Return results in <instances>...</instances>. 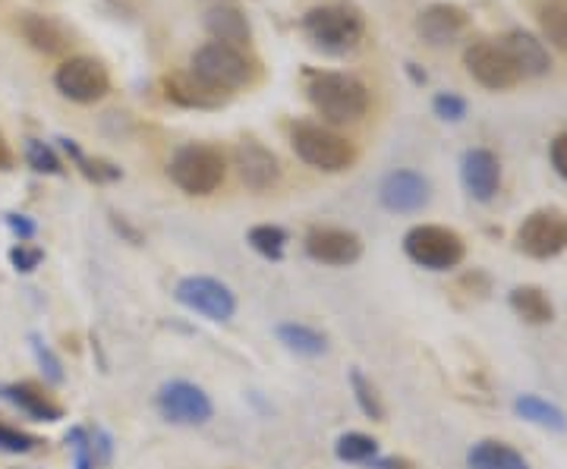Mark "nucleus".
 <instances>
[{
    "label": "nucleus",
    "mask_w": 567,
    "mask_h": 469,
    "mask_svg": "<svg viewBox=\"0 0 567 469\" xmlns=\"http://www.w3.org/2000/svg\"><path fill=\"white\" fill-rule=\"evenodd\" d=\"M303 88L309 104L322 121L344 126L365 117L369 111V88L350 73L338 70H306Z\"/></svg>",
    "instance_id": "f257e3e1"
},
{
    "label": "nucleus",
    "mask_w": 567,
    "mask_h": 469,
    "mask_svg": "<svg viewBox=\"0 0 567 469\" xmlns=\"http://www.w3.org/2000/svg\"><path fill=\"white\" fill-rule=\"evenodd\" d=\"M189 73L196 80H203L205 85L234 95V92L249 88L252 82L259 80V63L246 54V48H230V44H221V41H205L203 48H196L193 58H189Z\"/></svg>",
    "instance_id": "f03ea898"
},
{
    "label": "nucleus",
    "mask_w": 567,
    "mask_h": 469,
    "mask_svg": "<svg viewBox=\"0 0 567 469\" xmlns=\"http://www.w3.org/2000/svg\"><path fill=\"white\" fill-rule=\"evenodd\" d=\"M306 39L324 54H350L360 48L365 35V20L357 7L347 3H324L303 17Z\"/></svg>",
    "instance_id": "7ed1b4c3"
},
{
    "label": "nucleus",
    "mask_w": 567,
    "mask_h": 469,
    "mask_svg": "<svg viewBox=\"0 0 567 469\" xmlns=\"http://www.w3.org/2000/svg\"><path fill=\"white\" fill-rule=\"evenodd\" d=\"M290 145L297 158L322 174H341L357 161V148L341 133L328 129L322 123H293L290 126Z\"/></svg>",
    "instance_id": "20e7f679"
},
{
    "label": "nucleus",
    "mask_w": 567,
    "mask_h": 469,
    "mask_svg": "<svg viewBox=\"0 0 567 469\" xmlns=\"http://www.w3.org/2000/svg\"><path fill=\"white\" fill-rule=\"evenodd\" d=\"M167 174H171L174 186L183 189L186 196H212L227 177V161H224L221 148L205 143H189L177 148Z\"/></svg>",
    "instance_id": "39448f33"
},
{
    "label": "nucleus",
    "mask_w": 567,
    "mask_h": 469,
    "mask_svg": "<svg viewBox=\"0 0 567 469\" xmlns=\"http://www.w3.org/2000/svg\"><path fill=\"white\" fill-rule=\"evenodd\" d=\"M404 252L413 265L425 271H451L464 262L466 246L457 230L442 225H420L406 230Z\"/></svg>",
    "instance_id": "423d86ee"
},
{
    "label": "nucleus",
    "mask_w": 567,
    "mask_h": 469,
    "mask_svg": "<svg viewBox=\"0 0 567 469\" xmlns=\"http://www.w3.org/2000/svg\"><path fill=\"white\" fill-rule=\"evenodd\" d=\"M517 249L529 259H555L567 249V215L561 208H536L517 227Z\"/></svg>",
    "instance_id": "0eeeda50"
},
{
    "label": "nucleus",
    "mask_w": 567,
    "mask_h": 469,
    "mask_svg": "<svg viewBox=\"0 0 567 469\" xmlns=\"http://www.w3.org/2000/svg\"><path fill=\"white\" fill-rule=\"evenodd\" d=\"M464 66L473 80L492 92H505V88H514L517 82H524L502 39L473 41L464 51Z\"/></svg>",
    "instance_id": "6e6552de"
},
{
    "label": "nucleus",
    "mask_w": 567,
    "mask_h": 469,
    "mask_svg": "<svg viewBox=\"0 0 567 469\" xmlns=\"http://www.w3.org/2000/svg\"><path fill=\"white\" fill-rule=\"evenodd\" d=\"M54 85L63 98L76 104H95L102 102L111 92V73L102 61L95 58H70L58 66Z\"/></svg>",
    "instance_id": "1a4fd4ad"
},
{
    "label": "nucleus",
    "mask_w": 567,
    "mask_h": 469,
    "mask_svg": "<svg viewBox=\"0 0 567 469\" xmlns=\"http://www.w3.org/2000/svg\"><path fill=\"white\" fill-rule=\"evenodd\" d=\"M177 303L186 309L205 315L208 322H230L234 312H237V296L234 290L215 278H203V274H193V278H183L177 290H174Z\"/></svg>",
    "instance_id": "9d476101"
},
{
    "label": "nucleus",
    "mask_w": 567,
    "mask_h": 469,
    "mask_svg": "<svg viewBox=\"0 0 567 469\" xmlns=\"http://www.w3.org/2000/svg\"><path fill=\"white\" fill-rule=\"evenodd\" d=\"M155 407L174 426H205L215 416V404L193 382H167L155 397Z\"/></svg>",
    "instance_id": "9b49d317"
},
{
    "label": "nucleus",
    "mask_w": 567,
    "mask_h": 469,
    "mask_svg": "<svg viewBox=\"0 0 567 469\" xmlns=\"http://www.w3.org/2000/svg\"><path fill=\"white\" fill-rule=\"evenodd\" d=\"M303 249L312 262L344 268L353 265V262H360V256H363V240H360L353 230H344V227H312V230L306 233Z\"/></svg>",
    "instance_id": "f8f14e48"
},
{
    "label": "nucleus",
    "mask_w": 567,
    "mask_h": 469,
    "mask_svg": "<svg viewBox=\"0 0 567 469\" xmlns=\"http://www.w3.org/2000/svg\"><path fill=\"white\" fill-rule=\"evenodd\" d=\"M432 199V186L416 170H391L379 186V202L394 215H413Z\"/></svg>",
    "instance_id": "ddd939ff"
},
{
    "label": "nucleus",
    "mask_w": 567,
    "mask_h": 469,
    "mask_svg": "<svg viewBox=\"0 0 567 469\" xmlns=\"http://www.w3.org/2000/svg\"><path fill=\"white\" fill-rule=\"evenodd\" d=\"M234 167H237L240 180L249 189H256V192H265V189L278 186V180H281V164L275 158V152H268L256 139L237 143V148H234Z\"/></svg>",
    "instance_id": "4468645a"
},
{
    "label": "nucleus",
    "mask_w": 567,
    "mask_h": 469,
    "mask_svg": "<svg viewBox=\"0 0 567 469\" xmlns=\"http://www.w3.org/2000/svg\"><path fill=\"white\" fill-rule=\"evenodd\" d=\"M466 25H470V17H466L464 7H457V3H429L423 13L416 17V32L432 48L457 41L466 32Z\"/></svg>",
    "instance_id": "2eb2a0df"
},
{
    "label": "nucleus",
    "mask_w": 567,
    "mask_h": 469,
    "mask_svg": "<svg viewBox=\"0 0 567 469\" xmlns=\"http://www.w3.org/2000/svg\"><path fill=\"white\" fill-rule=\"evenodd\" d=\"M162 92L167 102H174L177 107H189V111H218L230 102L227 92L205 85L193 73H167L162 80Z\"/></svg>",
    "instance_id": "dca6fc26"
},
{
    "label": "nucleus",
    "mask_w": 567,
    "mask_h": 469,
    "mask_svg": "<svg viewBox=\"0 0 567 469\" xmlns=\"http://www.w3.org/2000/svg\"><path fill=\"white\" fill-rule=\"evenodd\" d=\"M461 180L476 202H492L502 186V164L488 148H470L461 161Z\"/></svg>",
    "instance_id": "f3484780"
},
{
    "label": "nucleus",
    "mask_w": 567,
    "mask_h": 469,
    "mask_svg": "<svg viewBox=\"0 0 567 469\" xmlns=\"http://www.w3.org/2000/svg\"><path fill=\"white\" fill-rule=\"evenodd\" d=\"M502 44L507 48L511 61H514V66L520 70V76H524V80H539V76H548L551 61H548V51L543 41L533 39V35L524 32V29H511L505 39H502Z\"/></svg>",
    "instance_id": "a211bd4d"
},
{
    "label": "nucleus",
    "mask_w": 567,
    "mask_h": 469,
    "mask_svg": "<svg viewBox=\"0 0 567 469\" xmlns=\"http://www.w3.org/2000/svg\"><path fill=\"white\" fill-rule=\"evenodd\" d=\"M22 39L29 41V48H35L44 58H58L70 51V32L63 29L61 22L54 17H44V13H25L20 20Z\"/></svg>",
    "instance_id": "6ab92c4d"
},
{
    "label": "nucleus",
    "mask_w": 567,
    "mask_h": 469,
    "mask_svg": "<svg viewBox=\"0 0 567 469\" xmlns=\"http://www.w3.org/2000/svg\"><path fill=\"white\" fill-rule=\"evenodd\" d=\"M205 32L212 35V41H221L230 48H249L252 41V25L246 20V13L230 3H218L205 13Z\"/></svg>",
    "instance_id": "aec40b11"
},
{
    "label": "nucleus",
    "mask_w": 567,
    "mask_h": 469,
    "mask_svg": "<svg viewBox=\"0 0 567 469\" xmlns=\"http://www.w3.org/2000/svg\"><path fill=\"white\" fill-rule=\"evenodd\" d=\"M0 397L10 400L13 407L22 409V413H25L29 419H35V423H58V419H63L61 404H54L44 390L35 388V385H29V382L3 385V388H0Z\"/></svg>",
    "instance_id": "412c9836"
},
{
    "label": "nucleus",
    "mask_w": 567,
    "mask_h": 469,
    "mask_svg": "<svg viewBox=\"0 0 567 469\" xmlns=\"http://www.w3.org/2000/svg\"><path fill=\"white\" fill-rule=\"evenodd\" d=\"M466 467L470 469H529L527 457L517 448H511L505 441L486 438L480 445H473L466 454Z\"/></svg>",
    "instance_id": "4be33fe9"
},
{
    "label": "nucleus",
    "mask_w": 567,
    "mask_h": 469,
    "mask_svg": "<svg viewBox=\"0 0 567 469\" xmlns=\"http://www.w3.org/2000/svg\"><path fill=\"white\" fill-rule=\"evenodd\" d=\"M507 303L514 309V315L520 322H527V325H548L555 319V306H551V300H548L543 286H514L511 296H507Z\"/></svg>",
    "instance_id": "5701e85b"
},
{
    "label": "nucleus",
    "mask_w": 567,
    "mask_h": 469,
    "mask_svg": "<svg viewBox=\"0 0 567 469\" xmlns=\"http://www.w3.org/2000/svg\"><path fill=\"white\" fill-rule=\"evenodd\" d=\"M514 413H517L520 419L533 423V426H539V429L567 431V413H565V409L555 407L551 400H543V397H536V394H520V397L514 400Z\"/></svg>",
    "instance_id": "b1692460"
},
{
    "label": "nucleus",
    "mask_w": 567,
    "mask_h": 469,
    "mask_svg": "<svg viewBox=\"0 0 567 469\" xmlns=\"http://www.w3.org/2000/svg\"><path fill=\"white\" fill-rule=\"evenodd\" d=\"M278 341H281L284 347L290 350V353H297V356H324L328 353V337H324L322 331H316V327L300 325V322H284L278 325Z\"/></svg>",
    "instance_id": "393cba45"
},
{
    "label": "nucleus",
    "mask_w": 567,
    "mask_h": 469,
    "mask_svg": "<svg viewBox=\"0 0 567 469\" xmlns=\"http://www.w3.org/2000/svg\"><path fill=\"white\" fill-rule=\"evenodd\" d=\"M536 22L543 39L567 54V0H536Z\"/></svg>",
    "instance_id": "a878e982"
},
{
    "label": "nucleus",
    "mask_w": 567,
    "mask_h": 469,
    "mask_svg": "<svg viewBox=\"0 0 567 469\" xmlns=\"http://www.w3.org/2000/svg\"><path fill=\"white\" fill-rule=\"evenodd\" d=\"M249 246L262 256V259H268V262H281L284 252H287V230L278 225H256L252 230H249Z\"/></svg>",
    "instance_id": "bb28decb"
},
{
    "label": "nucleus",
    "mask_w": 567,
    "mask_h": 469,
    "mask_svg": "<svg viewBox=\"0 0 567 469\" xmlns=\"http://www.w3.org/2000/svg\"><path fill=\"white\" fill-rule=\"evenodd\" d=\"M334 454L344 463H369L372 457H379V441L372 435H365V431H347V435L338 438Z\"/></svg>",
    "instance_id": "cd10ccee"
},
{
    "label": "nucleus",
    "mask_w": 567,
    "mask_h": 469,
    "mask_svg": "<svg viewBox=\"0 0 567 469\" xmlns=\"http://www.w3.org/2000/svg\"><path fill=\"white\" fill-rule=\"evenodd\" d=\"M61 145H63V152H66L73 161L80 164V170L89 177V180H95V184H107V180H117V177H121V167H114V164H107V161H99V158H89V155H85L73 139H61Z\"/></svg>",
    "instance_id": "c85d7f7f"
},
{
    "label": "nucleus",
    "mask_w": 567,
    "mask_h": 469,
    "mask_svg": "<svg viewBox=\"0 0 567 469\" xmlns=\"http://www.w3.org/2000/svg\"><path fill=\"white\" fill-rule=\"evenodd\" d=\"M350 385H353V397H357V404H360V409H363L365 416H369L372 423H385V404H382L379 390L372 388V382L365 378L360 368L350 372Z\"/></svg>",
    "instance_id": "c756f323"
},
{
    "label": "nucleus",
    "mask_w": 567,
    "mask_h": 469,
    "mask_svg": "<svg viewBox=\"0 0 567 469\" xmlns=\"http://www.w3.org/2000/svg\"><path fill=\"white\" fill-rule=\"evenodd\" d=\"M25 161H29V167L35 174H54V177L63 174V164L58 158V152L48 143H39V139H29V145H25Z\"/></svg>",
    "instance_id": "7c9ffc66"
},
{
    "label": "nucleus",
    "mask_w": 567,
    "mask_h": 469,
    "mask_svg": "<svg viewBox=\"0 0 567 469\" xmlns=\"http://www.w3.org/2000/svg\"><path fill=\"white\" fill-rule=\"evenodd\" d=\"M66 445L73 448V460H76V469H95V445L89 438L85 429H73L66 435Z\"/></svg>",
    "instance_id": "2f4dec72"
},
{
    "label": "nucleus",
    "mask_w": 567,
    "mask_h": 469,
    "mask_svg": "<svg viewBox=\"0 0 567 469\" xmlns=\"http://www.w3.org/2000/svg\"><path fill=\"white\" fill-rule=\"evenodd\" d=\"M35 445H39V438L0 423V450H7V454H29V450H35Z\"/></svg>",
    "instance_id": "473e14b6"
},
{
    "label": "nucleus",
    "mask_w": 567,
    "mask_h": 469,
    "mask_svg": "<svg viewBox=\"0 0 567 469\" xmlns=\"http://www.w3.org/2000/svg\"><path fill=\"white\" fill-rule=\"evenodd\" d=\"M432 111H435V117H442V121L457 123L466 117V102L461 95H454V92H442V95H435Z\"/></svg>",
    "instance_id": "72a5a7b5"
},
{
    "label": "nucleus",
    "mask_w": 567,
    "mask_h": 469,
    "mask_svg": "<svg viewBox=\"0 0 567 469\" xmlns=\"http://www.w3.org/2000/svg\"><path fill=\"white\" fill-rule=\"evenodd\" d=\"M41 259H44V252H41L39 246H25L17 243L10 249V265L17 268L20 274H29V271H35L41 265Z\"/></svg>",
    "instance_id": "f704fd0d"
},
{
    "label": "nucleus",
    "mask_w": 567,
    "mask_h": 469,
    "mask_svg": "<svg viewBox=\"0 0 567 469\" xmlns=\"http://www.w3.org/2000/svg\"><path fill=\"white\" fill-rule=\"evenodd\" d=\"M32 350H35V356H39V366L44 368V375H48V382H54V385H61L63 382V366L61 359L51 353V350L44 347L41 341H32Z\"/></svg>",
    "instance_id": "c9c22d12"
},
{
    "label": "nucleus",
    "mask_w": 567,
    "mask_h": 469,
    "mask_svg": "<svg viewBox=\"0 0 567 469\" xmlns=\"http://www.w3.org/2000/svg\"><path fill=\"white\" fill-rule=\"evenodd\" d=\"M548 161L555 167V174L567 180V129L565 133H558L555 139H551V148H548Z\"/></svg>",
    "instance_id": "e433bc0d"
},
{
    "label": "nucleus",
    "mask_w": 567,
    "mask_h": 469,
    "mask_svg": "<svg viewBox=\"0 0 567 469\" xmlns=\"http://www.w3.org/2000/svg\"><path fill=\"white\" fill-rule=\"evenodd\" d=\"M7 227L20 237V243H25V240H32V237H35V221H32V218H25V215H7Z\"/></svg>",
    "instance_id": "4c0bfd02"
},
{
    "label": "nucleus",
    "mask_w": 567,
    "mask_h": 469,
    "mask_svg": "<svg viewBox=\"0 0 567 469\" xmlns=\"http://www.w3.org/2000/svg\"><path fill=\"white\" fill-rule=\"evenodd\" d=\"M365 467L369 469H413V463H410V460H404V457H372Z\"/></svg>",
    "instance_id": "58836bf2"
},
{
    "label": "nucleus",
    "mask_w": 567,
    "mask_h": 469,
    "mask_svg": "<svg viewBox=\"0 0 567 469\" xmlns=\"http://www.w3.org/2000/svg\"><path fill=\"white\" fill-rule=\"evenodd\" d=\"M13 167V152H10V145L3 139V133H0V170H10Z\"/></svg>",
    "instance_id": "ea45409f"
}]
</instances>
